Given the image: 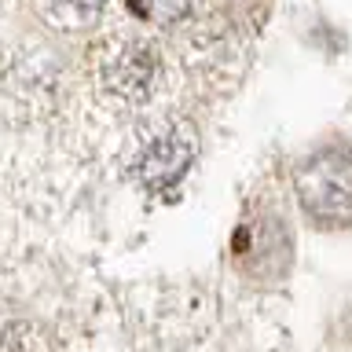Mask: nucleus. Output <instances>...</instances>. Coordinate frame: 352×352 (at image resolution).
I'll return each mask as SVG.
<instances>
[{
  "mask_svg": "<svg viewBox=\"0 0 352 352\" xmlns=\"http://www.w3.org/2000/svg\"><path fill=\"white\" fill-rule=\"evenodd\" d=\"M107 0H48V8H52V15L66 22V26H85V22H92L99 11H103Z\"/></svg>",
  "mask_w": 352,
  "mask_h": 352,
  "instance_id": "nucleus-5",
  "label": "nucleus"
},
{
  "mask_svg": "<svg viewBox=\"0 0 352 352\" xmlns=\"http://www.w3.org/2000/svg\"><path fill=\"white\" fill-rule=\"evenodd\" d=\"M195 151H198V140L187 125L158 129L140 143L136 154H132V176H136L147 191H165V187H173L187 169H191Z\"/></svg>",
  "mask_w": 352,
  "mask_h": 352,
  "instance_id": "nucleus-2",
  "label": "nucleus"
},
{
  "mask_svg": "<svg viewBox=\"0 0 352 352\" xmlns=\"http://www.w3.org/2000/svg\"><path fill=\"white\" fill-rule=\"evenodd\" d=\"M125 4L132 15L151 22V26H173V22H180L187 15L191 0H125Z\"/></svg>",
  "mask_w": 352,
  "mask_h": 352,
  "instance_id": "nucleus-4",
  "label": "nucleus"
},
{
  "mask_svg": "<svg viewBox=\"0 0 352 352\" xmlns=\"http://www.w3.org/2000/svg\"><path fill=\"white\" fill-rule=\"evenodd\" d=\"M297 198L305 213L323 224L352 220V151L330 147L312 154L297 173Z\"/></svg>",
  "mask_w": 352,
  "mask_h": 352,
  "instance_id": "nucleus-1",
  "label": "nucleus"
},
{
  "mask_svg": "<svg viewBox=\"0 0 352 352\" xmlns=\"http://www.w3.org/2000/svg\"><path fill=\"white\" fill-rule=\"evenodd\" d=\"M154 70H158L154 48H147L143 41H125L103 59V70L99 74H103L107 92L129 99V103H140V99L151 96Z\"/></svg>",
  "mask_w": 352,
  "mask_h": 352,
  "instance_id": "nucleus-3",
  "label": "nucleus"
}]
</instances>
